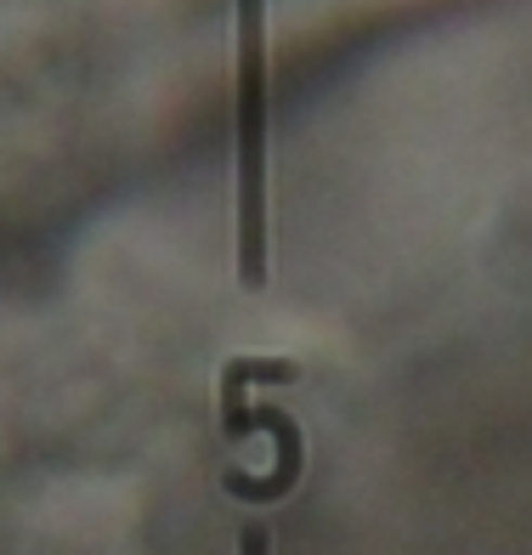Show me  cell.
I'll list each match as a JSON object with an SVG mask.
<instances>
[{
	"mask_svg": "<svg viewBox=\"0 0 532 555\" xmlns=\"http://www.w3.org/2000/svg\"><path fill=\"white\" fill-rule=\"evenodd\" d=\"M238 555H272V533L261 521H249L244 533H238Z\"/></svg>",
	"mask_w": 532,
	"mask_h": 555,
	"instance_id": "1",
	"label": "cell"
}]
</instances>
